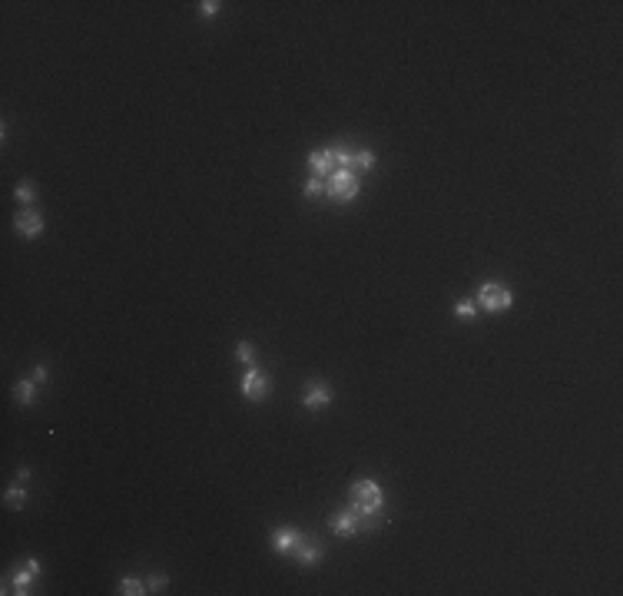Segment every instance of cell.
I'll return each mask as SVG.
<instances>
[{
	"label": "cell",
	"mask_w": 623,
	"mask_h": 596,
	"mask_svg": "<svg viewBox=\"0 0 623 596\" xmlns=\"http://www.w3.org/2000/svg\"><path fill=\"white\" fill-rule=\"evenodd\" d=\"M3 503H7V507H23V503H27V490H23V487H10V490H7V494H3Z\"/></svg>",
	"instance_id": "obj_17"
},
{
	"label": "cell",
	"mask_w": 623,
	"mask_h": 596,
	"mask_svg": "<svg viewBox=\"0 0 623 596\" xmlns=\"http://www.w3.org/2000/svg\"><path fill=\"white\" fill-rule=\"evenodd\" d=\"M331 534H342V537H355L358 530H362V514L358 510H342V514H335V517L329 520Z\"/></svg>",
	"instance_id": "obj_9"
},
{
	"label": "cell",
	"mask_w": 623,
	"mask_h": 596,
	"mask_svg": "<svg viewBox=\"0 0 623 596\" xmlns=\"http://www.w3.org/2000/svg\"><path fill=\"white\" fill-rule=\"evenodd\" d=\"M34 381H37V385L50 381V368H47V365H37V368H34Z\"/></svg>",
	"instance_id": "obj_22"
},
{
	"label": "cell",
	"mask_w": 623,
	"mask_h": 596,
	"mask_svg": "<svg viewBox=\"0 0 623 596\" xmlns=\"http://www.w3.org/2000/svg\"><path fill=\"white\" fill-rule=\"evenodd\" d=\"M235 358H239L242 365H255V345H252V342H246V338H242V342L235 345Z\"/></svg>",
	"instance_id": "obj_16"
},
{
	"label": "cell",
	"mask_w": 623,
	"mask_h": 596,
	"mask_svg": "<svg viewBox=\"0 0 623 596\" xmlns=\"http://www.w3.org/2000/svg\"><path fill=\"white\" fill-rule=\"evenodd\" d=\"M166 583H169V580L163 577V573H156V577L146 580V590H150V593H163V586H166Z\"/></svg>",
	"instance_id": "obj_21"
},
{
	"label": "cell",
	"mask_w": 623,
	"mask_h": 596,
	"mask_svg": "<svg viewBox=\"0 0 623 596\" xmlns=\"http://www.w3.org/2000/svg\"><path fill=\"white\" fill-rule=\"evenodd\" d=\"M43 226H47V222H43V215H40L34 206H30V209H20L17 219H14V229H17L20 235H27V239H37L40 232H43Z\"/></svg>",
	"instance_id": "obj_8"
},
{
	"label": "cell",
	"mask_w": 623,
	"mask_h": 596,
	"mask_svg": "<svg viewBox=\"0 0 623 596\" xmlns=\"http://www.w3.org/2000/svg\"><path fill=\"white\" fill-rule=\"evenodd\" d=\"M37 580H40V560L37 557H27V560H23V567H20L17 573L10 577V586H14L10 593L27 596V593H30V586H34Z\"/></svg>",
	"instance_id": "obj_5"
},
{
	"label": "cell",
	"mask_w": 623,
	"mask_h": 596,
	"mask_svg": "<svg viewBox=\"0 0 623 596\" xmlns=\"http://www.w3.org/2000/svg\"><path fill=\"white\" fill-rule=\"evenodd\" d=\"M331 398H335L331 385L312 381V385H305V391H302V407H305V411H325V407L331 404Z\"/></svg>",
	"instance_id": "obj_6"
},
{
	"label": "cell",
	"mask_w": 623,
	"mask_h": 596,
	"mask_svg": "<svg viewBox=\"0 0 623 596\" xmlns=\"http://www.w3.org/2000/svg\"><path fill=\"white\" fill-rule=\"evenodd\" d=\"M349 500H351V510H358L362 514V527L368 523V527H378L381 517H378V510H381V503H385V494H381V487L375 481H355L349 487Z\"/></svg>",
	"instance_id": "obj_1"
},
{
	"label": "cell",
	"mask_w": 623,
	"mask_h": 596,
	"mask_svg": "<svg viewBox=\"0 0 623 596\" xmlns=\"http://www.w3.org/2000/svg\"><path fill=\"white\" fill-rule=\"evenodd\" d=\"M292 557H295V563L298 567H318V560H322V550L312 543L309 537H302L298 543H295V550H292Z\"/></svg>",
	"instance_id": "obj_11"
},
{
	"label": "cell",
	"mask_w": 623,
	"mask_h": 596,
	"mask_svg": "<svg viewBox=\"0 0 623 596\" xmlns=\"http://www.w3.org/2000/svg\"><path fill=\"white\" fill-rule=\"evenodd\" d=\"M242 394L249 401H262L269 394V378H266L262 368H255V365L246 368V374H242Z\"/></svg>",
	"instance_id": "obj_4"
},
{
	"label": "cell",
	"mask_w": 623,
	"mask_h": 596,
	"mask_svg": "<svg viewBox=\"0 0 623 596\" xmlns=\"http://www.w3.org/2000/svg\"><path fill=\"white\" fill-rule=\"evenodd\" d=\"M14 195H17L20 206H34V199H37V189H34V182H30V179H23V182H17Z\"/></svg>",
	"instance_id": "obj_15"
},
{
	"label": "cell",
	"mask_w": 623,
	"mask_h": 596,
	"mask_svg": "<svg viewBox=\"0 0 623 596\" xmlns=\"http://www.w3.org/2000/svg\"><path fill=\"white\" fill-rule=\"evenodd\" d=\"M14 398H17V404H34V398H37V381L34 378H20L17 385H14Z\"/></svg>",
	"instance_id": "obj_13"
},
{
	"label": "cell",
	"mask_w": 623,
	"mask_h": 596,
	"mask_svg": "<svg viewBox=\"0 0 623 596\" xmlns=\"http://www.w3.org/2000/svg\"><path fill=\"white\" fill-rule=\"evenodd\" d=\"M305 537L302 530H295V527H275L272 530V547L279 550V553H292L295 543Z\"/></svg>",
	"instance_id": "obj_10"
},
{
	"label": "cell",
	"mask_w": 623,
	"mask_h": 596,
	"mask_svg": "<svg viewBox=\"0 0 623 596\" xmlns=\"http://www.w3.org/2000/svg\"><path fill=\"white\" fill-rule=\"evenodd\" d=\"M309 169L315 179H329L335 169H338V150L331 146V150H315V153H309Z\"/></svg>",
	"instance_id": "obj_7"
},
{
	"label": "cell",
	"mask_w": 623,
	"mask_h": 596,
	"mask_svg": "<svg viewBox=\"0 0 623 596\" xmlns=\"http://www.w3.org/2000/svg\"><path fill=\"white\" fill-rule=\"evenodd\" d=\"M358 193H362V179L351 173V169H335V173L325 179V195H329L331 202H338V206L355 202Z\"/></svg>",
	"instance_id": "obj_2"
},
{
	"label": "cell",
	"mask_w": 623,
	"mask_h": 596,
	"mask_svg": "<svg viewBox=\"0 0 623 596\" xmlns=\"http://www.w3.org/2000/svg\"><path fill=\"white\" fill-rule=\"evenodd\" d=\"M219 7H222L219 0H202V3H199V17H215Z\"/></svg>",
	"instance_id": "obj_20"
},
{
	"label": "cell",
	"mask_w": 623,
	"mask_h": 596,
	"mask_svg": "<svg viewBox=\"0 0 623 596\" xmlns=\"http://www.w3.org/2000/svg\"><path fill=\"white\" fill-rule=\"evenodd\" d=\"M302 195H305V199H318V195H325V182H322V179H315V176H312L309 182H305V186H302Z\"/></svg>",
	"instance_id": "obj_18"
},
{
	"label": "cell",
	"mask_w": 623,
	"mask_h": 596,
	"mask_svg": "<svg viewBox=\"0 0 623 596\" xmlns=\"http://www.w3.org/2000/svg\"><path fill=\"white\" fill-rule=\"evenodd\" d=\"M371 166H375V153H368V150H358V153H349V163H345V169H351V173H368Z\"/></svg>",
	"instance_id": "obj_12"
},
{
	"label": "cell",
	"mask_w": 623,
	"mask_h": 596,
	"mask_svg": "<svg viewBox=\"0 0 623 596\" xmlns=\"http://www.w3.org/2000/svg\"><path fill=\"white\" fill-rule=\"evenodd\" d=\"M454 315H458V318H474V315H478V305H474V302H458V305H454Z\"/></svg>",
	"instance_id": "obj_19"
},
{
	"label": "cell",
	"mask_w": 623,
	"mask_h": 596,
	"mask_svg": "<svg viewBox=\"0 0 623 596\" xmlns=\"http://www.w3.org/2000/svg\"><path fill=\"white\" fill-rule=\"evenodd\" d=\"M117 593L119 596H143V593H150V590H146V583H143V580H137V577H123L117 583Z\"/></svg>",
	"instance_id": "obj_14"
},
{
	"label": "cell",
	"mask_w": 623,
	"mask_h": 596,
	"mask_svg": "<svg viewBox=\"0 0 623 596\" xmlns=\"http://www.w3.org/2000/svg\"><path fill=\"white\" fill-rule=\"evenodd\" d=\"M478 308H484L487 315H497V311H507V308L514 305V291L501 285V282H484L481 289H478Z\"/></svg>",
	"instance_id": "obj_3"
}]
</instances>
